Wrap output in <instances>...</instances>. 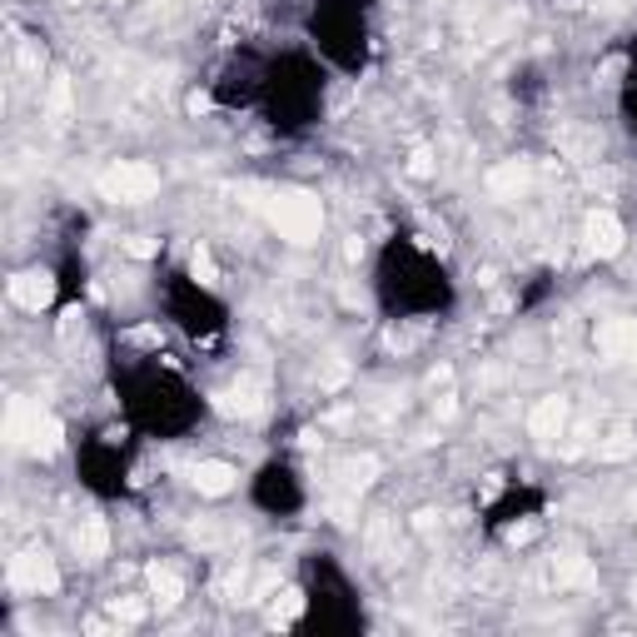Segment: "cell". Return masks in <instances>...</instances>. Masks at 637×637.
Instances as JSON below:
<instances>
[{"label":"cell","instance_id":"cell-1","mask_svg":"<svg viewBox=\"0 0 637 637\" xmlns=\"http://www.w3.org/2000/svg\"><path fill=\"white\" fill-rule=\"evenodd\" d=\"M100 189L109 199H119V205H139V199H149L159 189V175L149 165H139V159H119L115 169L100 175Z\"/></svg>","mask_w":637,"mask_h":637},{"label":"cell","instance_id":"cell-2","mask_svg":"<svg viewBox=\"0 0 637 637\" xmlns=\"http://www.w3.org/2000/svg\"><path fill=\"white\" fill-rule=\"evenodd\" d=\"M269 219L279 224V234L299 239V244L318 234V205H314V199H304V195H279V205L269 209Z\"/></svg>","mask_w":637,"mask_h":637},{"label":"cell","instance_id":"cell-3","mask_svg":"<svg viewBox=\"0 0 637 637\" xmlns=\"http://www.w3.org/2000/svg\"><path fill=\"white\" fill-rule=\"evenodd\" d=\"M10 583L25 587V593H55V587H60L55 557H50V553H20L15 563H10Z\"/></svg>","mask_w":637,"mask_h":637},{"label":"cell","instance_id":"cell-4","mask_svg":"<svg viewBox=\"0 0 637 637\" xmlns=\"http://www.w3.org/2000/svg\"><path fill=\"white\" fill-rule=\"evenodd\" d=\"M10 299H15L20 309H30V314H40V309L55 299V279H50V269H25V274L10 279Z\"/></svg>","mask_w":637,"mask_h":637},{"label":"cell","instance_id":"cell-5","mask_svg":"<svg viewBox=\"0 0 637 637\" xmlns=\"http://www.w3.org/2000/svg\"><path fill=\"white\" fill-rule=\"evenodd\" d=\"M587 249H593L597 259H613L617 249H623V224H617V215H607V209H597V215H587Z\"/></svg>","mask_w":637,"mask_h":637},{"label":"cell","instance_id":"cell-6","mask_svg":"<svg viewBox=\"0 0 637 637\" xmlns=\"http://www.w3.org/2000/svg\"><path fill=\"white\" fill-rule=\"evenodd\" d=\"M234 468H229V463H215V458H209V463H195V488H199V493H229V488H234Z\"/></svg>","mask_w":637,"mask_h":637}]
</instances>
